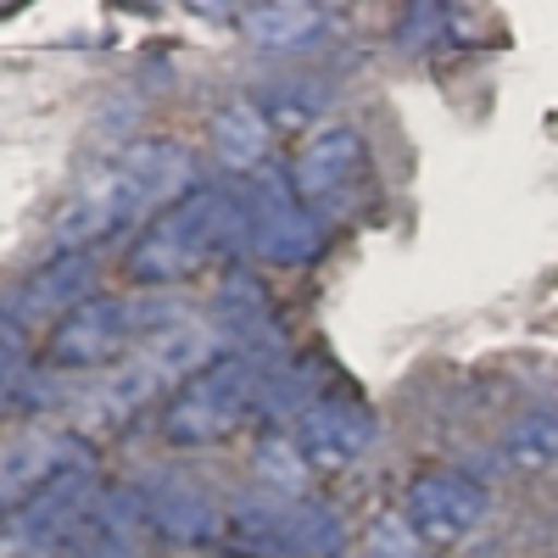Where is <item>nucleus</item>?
<instances>
[{"label": "nucleus", "instance_id": "4468645a", "mask_svg": "<svg viewBox=\"0 0 558 558\" xmlns=\"http://www.w3.org/2000/svg\"><path fill=\"white\" fill-rule=\"evenodd\" d=\"M318 391H324V363L318 357H296L291 368H286V380H268L263 375V397H257V408L268 413V418H302L313 402H318Z\"/></svg>", "mask_w": 558, "mask_h": 558}, {"label": "nucleus", "instance_id": "0eeeda50", "mask_svg": "<svg viewBox=\"0 0 558 558\" xmlns=\"http://www.w3.org/2000/svg\"><path fill=\"white\" fill-rule=\"evenodd\" d=\"M229 531L241 536V547L252 553H274V558H318V553H341V520L318 502H291V497H263V502H241L229 514Z\"/></svg>", "mask_w": 558, "mask_h": 558}, {"label": "nucleus", "instance_id": "f03ea898", "mask_svg": "<svg viewBox=\"0 0 558 558\" xmlns=\"http://www.w3.org/2000/svg\"><path fill=\"white\" fill-rule=\"evenodd\" d=\"M223 246H241V191H196L146 223V235L129 252V274L140 286H168Z\"/></svg>", "mask_w": 558, "mask_h": 558}, {"label": "nucleus", "instance_id": "6e6552de", "mask_svg": "<svg viewBox=\"0 0 558 558\" xmlns=\"http://www.w3.org/2000/svg\"><path fill=\"white\" fill-rule=\"evenodd\" d=\"M492 514V497L458 470H430L408 486V531L425 542H463L475 536Z\"/></svg>", "mask_w": 558, "mask_h": 558}, {"label": "nucleus", "instance_id": "dca6fc26", "mask_svg": "<svg viewBox=\"0 0 558 558\" xmlns=\"http://www.w3.org/2000/svg\"><path fill=\"white\" fill-rule=\"evenodd\" d=\"M508 458L520 470H542V463L558 458V413H536V418H520L514 436H508Z\"/></svg>", "mask_w": 558, "mask_h": 558}, {"label": "nucleus", "instance_id": "1a4fd4ad", "mask_svg": "<svg viewBox=\"0 0 558 558\" xmlns=\"http://www.w3.org/2000/svg\"><path fill=\"white\" fill-rule=\"evenodd\" d=\"M296 441H302L307 463H318V470H347V463H357L368 452V441H375V413L357 397H318L302 413Z\"/></svg>", "mask_w": 558, "mask_h": 558}, {"label": "nucleus", "instance_id": "6ab92c4d", "mask_svg": "<svg viewBox=\"0 0 558 558\" xmlns=\"http://www.w3.org/2000/svg\"><path fill=\"white\" fill-rule=\"evenodd\" d=\"M23 386H28V363H23L17 341H0V418H7V413L17 408Z\"/></svg>", "mask_w": 558, "mask_h": 558}, {"label": "nucleus", "instance_id": "f257e3e1", "mask_svg": "<svg viewBox=\"0 0 558 558\" xmlns=\"http://www.w3.org/2000/svg\"><path fill=\"white\" fill-rule=\"evenodd\" d=\"M191 157L179 146H134L118 162H107L101 173H89L78 191L68 196V207L51 223L57 257L62 252H84L89 241L112 235V229L146 218V213H168L173 202L191 196Z\"/></svg>", "mask_w": 558, "mask_h": 558}, {"label": "nucleus", "instance_id": "9b49d317", "mask_svg": "<svg viewBox=\"0 0 558 558\" xmlns=\"http://www.w3.org/2000/svg\"><path fill=\"white\" fill-rule=\"evenodd\" d=\"M62 458H78V441L68 436H28L17 447L0 452V508L7 502H28L39 486H51L57 475H68L73 463Z\"/></svg>", "mask_w": 558, "mask_h": 558}, {"label": "nucleus", "instance_id": "ddd939ff", "mask_svg": "<svg viewBox=\"0 0 558 558\" xmlns=\"http://www.w3.org/2000/svg\"><path fill=\"white\" fill-rule=\"evenodd\" d=\"M268 134H274V123H268L257 107H246V101L223 107V112L213 118V146H218V157H223L229 168H257L263 151H268Z\"/></svg>", "mask_w": 558, "mask_h": 558}, {"label": "nucleus", "instance_id": "a211bd4d", "mask_svg": "<svg viewBox=\"0 0 558 558\" xmlns=\"http://www.w3.org/2000/svg\"><path fill=\"white\" fill-rule=\"evenodd\" d=\"M363 558H430V553L413 542V531H408V525L386 520V525H380L375 536L363 542Z\"/></svg>", "mask_w": 558, "mask_h": 558}, {"label": "nucleus", "instance_id": "9d476101", "mask_svg": "<svg viewBox=\"0 0 558 558\" xmlns=\"http://www.w3.org/2000/svg\"><path fill=\"white\" fill-rule=\"evenodd\" d=\"M89 279H96V257H89V252H62L51 268H39L28 286L17 291L12 313L28 318V324H45V318L62 324L68 313H78L89 302Z\"/></svg>", "mask_w": 558, "mask_h": 558}, {"label": "nucleus", "instance_id": "39448f33", "mask_svg": "<svg viewBox=\"0 0 558 558\" xmlns=\"http://www.w3.org/2000/svg\"><path fill=\"white\" fill-rule=\"evenodd\" d=\"M291 191L307 207V218L324 223H347L375 202V179H368V151L352 129H324L313 146L291 168Z\"/></svg>", "mask_w": 558, "mask_h": 558}, {"label": "nucleus", "instance_id": "f8f14e48", "mask_svg": "<svg viewBox=\"0 0 558 558\" xmlns=\"http://www.w3.org/2000/svg\"><path fill=\"white\" fill-rule=\"evenodd\" d=\"M140 502H146V525H157L173 542H202L218 525V508L191 481H157V486L140 492Z\"/></svg>", "mask_w": 558, "mask_h": 558}, {"label": "nucleus", "instance_id": "f3484780", "mask_svg": "<svg viewBox=\"0 0 558 558\" xmlns=\"http://www.w3.org/2000/svg\"><path fill=\"white\" fill-rule=\"evenodd\" d=\"M257 475L286 497V492H302V481H307V470L296 463V447L291 441H279V436H268L263 447H257Z\"/></svg>", "mask_w": 558, "mask_h": 558}, {"label": "nucleus", "instance_id": "2eb2a0df", "mask_svg": "<svg viewBox=\"0 0 558 558\" xmlns=\"http://www.w3.org/2000/svg\"><path fill=\"white\" fill-rule=\"evenodd\" d=\"M241 23L257 45H302L307 34L324 28V12L318 7H252Z\"/></svg>", "mask_w": 558, "mask_h": 558}, {"label": "nucleus", "instance_id": "20e7f679", "mask_svg": "<svg viewBox=\"0 0 558 558\" xmlns=\"http://www.w3.org/2000/svg\"><path fill=\"white\" fill-rule=\"evenodd\" d=\"M263 397V375L252 357H213L196 380H184L179 397L168 402V418H162V436L173 447H202V441H218L241 425V418L257 408Z\"/></svg>", "mask_w": 558, "mask_h": 558}, {"label": "nucleus", "instance_id": "7ed1b4c3", "mask_svg": "<svg viewBox=\"0 0 558 558\" xmlns=\"http://www.w3.org/2000/svg\"><path fill=\"white\" fill-rule=\"evenodd\" d=\"M151 324H179L168 302H123V296H89L78 313H68L51 330V357L57 368H107L118 357H129L140 341H151Z\"/></svg>", "mask_w": 558, "mask_h": 558}, {"label": "nucleus", "instance_id": "423d86ee", "mask_svg": "<svg viewBox=\"0 0 558 558\" xmlns=\"http://www.w3.org/2000/svg\"><path fill=\"white\" fill-rule=\"evenodd\" d=\"M318 241H324V229L296 202L291 179L257 173L246 191H241V252L291 268V263H307L318 252Z\"/></svg>", "mask_w": 558, "mask_h": 558}]
</instances>
